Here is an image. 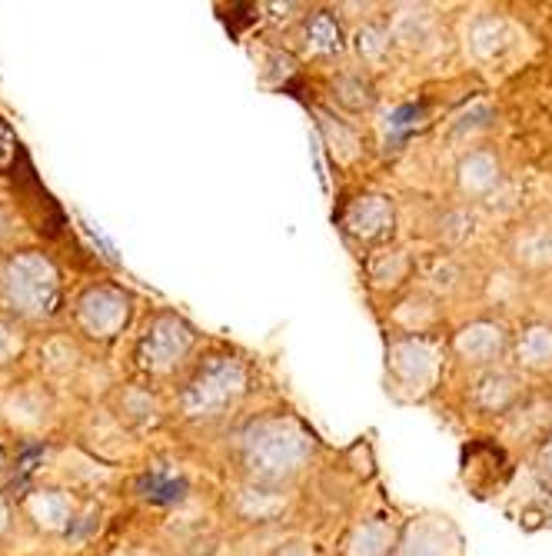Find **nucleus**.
<instances>
[{
  "label": "nucleus",
  "mask_w": 552,
  "mask_h": 556,
  "mask_svg": "<svg viewBox=\"0 0 552 556\" xmlns=\"http://www.w3.org/2000/svg\"><path fill=\"white\" fill-rule=\"evenodd\" d=\"M4 296L24 317H47L57 303V270L40 254H17L4 267Z\"/></svg>",
  "instance_id": "1"
},
{
  "label": "nucleus",
  "mask_w": 552,
  "mask_h": 556,
  "mask_svg": "<svg viewBox=\"0 0 552 556\" xmlns=\"http://www.w3.org/2000/svg\"><path fill=\"white\" fill-rule=\"evenodd\" d=\"M243 390V370L233 361H214L193 377L183 393V410L190 417H217Z\"/></svg>",
  "instance_id": "2"
},
{
  "label": "nucleus",
  "mask_w": 552,
  "mask_h": 556,
  "mask_svg": "<svg viewBox=\"0 0 552 556\" xmlns=\"http://www.w3.org/2000/svg\"><path fill=\"white\" fill-rule=\"evenodd\" d=\"M190 346H193L190 327L180 317L164 314L154 320V327L146 330V337L140 343V361H143V367L164 374V370H174L187 357Z\"/></svg>",
  "instance_id": "3"
},
{
  "label": "nucleus",
  "mask_w": 552,
  "mask_h": 556,
  "mask_svg": "<svg viewBox=\"0 0 552 556\" xmlns=\"http://www.w3.org/2000/svg\"><path fill=\"white\" fill-rule=\"evenodd\" d=\"M130 314V300L114 287H90L77 300V320L90 337H114Z\"/></svg>",
  "instance_id": "4"
},
{
  "label": "nucleus",
  "mask_w": 552,
  "mask_h": 556,
  "mask_svg": "<svg viewBox=\"0 0 552 556\" xmlns=\"http://www.w3.org/2000/svg\"><path fill=\"white\" fill-rule=\"evenodd\" d=\"M27 514H30V520H34L40 530H47V533H61V530H67L74 507H70L67 493H61V490H37V493L27 500Z\"/></svg>",
  "instance_id": "5"
},
{
  "label": "nucleus",
  "mask_w": 552,
  "mask_h": 556,
  "mask_svg": "<svg viewBox=\"0 0 552 556\" xmlns=\"http://www.w3.org/2000/svg\"><path fill=\"white\" fill-rule=\"evenodd\" d=\"M363 224H370L367 240H383L386 233H393V207L383 197H363V204H357L354 214L346 217V227L363 230Z\"/></svg>",
  "instance_id": "6"
},
{
  "label": "nucleus",
  "mask_w": 552,
  "mask_h": 556,
  "mask_svg": "<svg viewBox=\"0 0 552 556\" xmlns=\"http://www.w3.org/2000/svg\"><path fill=\"white\" fill-rule=\"evenodd\" d=\"M4 417L17 430H37L47 417V400L37 390H17L4 400Z\"/></svg>",
  "instance_id": "7"
},
{
  "label": "nucleus",
  "mask_w": 552,
  "mask_h": 556,
  "mask_svg": "<svg viewBox=\"0 0 552 556\" xmlns=\"http://www.w3.org/2000/svg\"><path fill=\"white\" fill-rule=\"evenodd\" d=\"M519 250H526V261H539V264L552 261V230H545V237H542V240H536V237L526 230V233H523Z\"/></svg>",
  "instance_id": "8"
},
{
  "label": "nucleus",
  "mask_w": 552,
  "mask_h": 556,
  "mask_svg": "<svg viewBox=\"0 0 552 556\" xmlns=\"http://www.w3.org/2000/svg\"><path fill=\"white\" fill-rule=\"evenodd\" d=\"M17 350H21V340L14 337V330H11V327H8L4 320H0V364H4V361H11Z\"/></svg>",
  "instance_id": "9"
},
{
  "label": "nucleus",
  "mask_w": 552,
  "mask_h": 556,
  "mask_svg": "<svg viewBox=\"0 0 552 556\" xmlns=\"http://www.w3.org/2000/svg\"><path fill=\"white\" fill-rule=\"evenodd\" d=\"M8 527H11V510H8V503L0 500V536L8 533Z\"/></svg>",
  "instance_id": "10"
},
{
  "label": "nucleus",
  "mask_w": 552,
  "mask_h": 556,
  "mask_svg": "<svg viewBox=\"0 0 552 556\" xmlns=\"http://www.w3.org/2000/svg\"><path fill=\"white\" fill-rule=\"evenodd\" d=\"M4 224H8V217H4V211H0V233H4Z\"/></svg>",
  "instance_id": "11"
},
{
  "label": "nucleus",
  "mask_w": 552,
  "mask_h": 556,
  "mask_svg": "<svg viewBox=\"0 0 552 556\" xmlns=\"http://www.w3.org/2000/svg\"><path fill=\"white\" fill-rule=\"evenodd\" d=\"M0 467H4V453H0Z\"/></svg>",
  "instance_id": "12"
}]
</instances>
